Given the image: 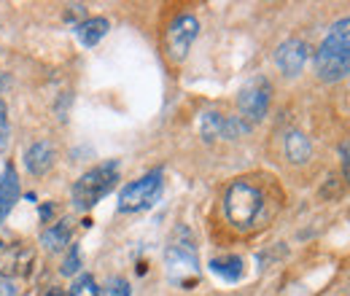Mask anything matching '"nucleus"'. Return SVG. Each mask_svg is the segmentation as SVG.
Instances as JSON below:
<instances>
[{
  "mask_svg": "<svg viewBox=\"0 0 350 296\" xmlns=\"http://www.w3.org/2000/svg\"><path fill=\"white\" fill-rule=\"evenodd\" d=\"M165 264H167V275L170 280L189 288L197 283L200 278V258H197V248H194V240L189 234L186 226H178L165 251Z\"/></svg>",
  "mask_w": 350,
  "mask_h": 296,
  "instance_id": "f257e3e1",
  "label": "nucleus"
},
{
  "mask_svg": "<svg viewBox=\"0 0 350 296\" xmlns=\"http://www.w3.org/2000/svg\"><path fill=\"white\" fill-rule=\"evenodd\" d=\"M264 208V194L259 186L248 183V180H234L226 194H224V213L226 221L237 229H248L254 226V221L259 218Z\"/></svg>",
  "mask_w": 350,
  "mask_h": 296,
  "instance_id": "f03ea898",
  "label": "nucleus"
},
{
  "mask_svg": "<svg viewBox=\"0 0 350 296\" xmlns=\"http://www.w3.org/2000/svg\"><path fill=\"white\" fill-rule=\"evenodd\" d=\"M116 183H119V162H113V159L87 170L73 186V205L79 211L94 208L103 197H108L116 189Z\"/></svg>",
  "mask_w": 350,
  "mask_h": 296,
  "instance_id": "7ed1b4c3",
  "label": "nucleus"
},
{
  "mask_svg": "<svg viewBox=\"0 0 350 296\" xmlns=\"http://www.w3.org/2000/svg\"><path fill=\"white\" fill-rule=\"evenodd\" d=\"M36 269V251L27 245H0V286L5 296H19Z\"/></svg>",
  "mask_w": 350,
  "mask_h": 296,
  "instance_id": "20e7f679",
  "label": "nucleus"
},
{
  "mask_svg": "<svg viewBox=\"0 0 350 296\" xmlns=\"http://www.w3.org/2000/svg\"><path fill=\"white\" fill-rule=\"evenodd\" d=\"M162 194V170H151L148 175L127 183L119 194V211L122 213H140L148 211Z\"/></svg>",
  "mask_w": 350,
  "mask_h": 296,
  "instance_id": "39448f33",
  "label": "nucleus"
},
{
  "mask_svg": "<svg viewBox=\"0 0 350 296\" xmlns=\"http://www.w3.org/2000/svg\"><path fill=\"white\" fill-rule=\"evenodd\" d=\"M197 36H200V22H197V16H191V14L175 16L173 22H170V27H167V33H165L167 57H170L173 62H183L186 54H189V49H191V43L197 41Z\"/></svg>",
  "mask_w": 350,
  "mask_h": 296,
  "instance_id": "423d86ee",
  "label": "nucleus"
},
{
  "mask_svg": "<svg viewBox=\"0 0 350 296\" xmlns=\"http://www.w3.org/2000/svg\"><path fill=\"white\" fill-rule=\"evenodd\" d=\"M269 94L272 89L267 84V79H254L240 89L237 94V108L245 116V122H262L269 108Z\"/></svg>",
  "mask_w": 350,
  "mask_h": 296,
  "instance_id": "0eeeda50",
  "label": "nucleus"
},
{
  "mask_svg": "<svg viewBox=\"0 0 350 296\" xmlns=\"http://www.w3.org/2000/svg\"><path fill=\"white\" fill-rule=\"evenodd\" d=\"M307 57H310V49H307V43L299 41V38H288V41H283L280 46H278V51H275V62H278L280 73L288 76V79H294V76L302 73Z\"/></svg>",
  "mask_w": 350,
  "mask_h": 296,
  "instance_id": "6e6552de",
  "label": "nucleus"
},
{
  "mask_svg": "<svg viewBox=\"0 0 350 296\" xmlns=\"http://www.w3.org/2000/svg\"><path fill=\"white\" fill-rule=\"evenodd\" d=\"M315 73L321 81H340L350 76V57L315 51Z\"/></svg>",
  "mask_w": 350,
  "mask_h": 296,
  "instance_id": "1a4fd4ad",
  "label": "nucleus"
},
{
  "mask_svg": "<svg viewBox=\"0 0 350 296\" xmlns=\"http://www.w3.org/2000/svg\"><path fill=\"white\" fill-rule=\"evenodd\" d=\"M318 51H323V54L350 57V16H345V19H340V22H334V25H332L329 36L323 38V43H321V49H318Z\"/></svg>",
  "mask_w": 350,
  "mask_h": 296,
  "instance_id": "9d476101",
  "label": "nucleus"
},
{
  "mask_svg": "<svg viewBox=\"0 0 350 296\" xmlns=\"http://www.w3.org/2000/svg\"><path fill=\"white\" fill-rule=\"evenodd\" d=\"M16 200H19V178H16V170L8 165L0 172V224L8 218Z\"/></svg>",
  "mask_w": 350,
  "mask_h": 296,
  "instance_id": "9b49d317",
  "label": "nucleus"
},
{
  "mask_svg": "<svg viewBox=\"0 0 350 296\" xmlns=\"http://www.w3.org/2000/svg\"><path fill=\"white\" fill-rule=\"evenodd\" d=\"M51 165H54V148H51L49 140H38V143H33V146L27 148V154H25V167H27L30 175H44V172H49Z\"/></svg>",
  "mask_w": 350,
  "mask_h": 296,
  "instance_id": "f8f14e48",
  "label": "nucleus"
},
{
  "mask_svg": "<svg viewBox=\"0 0 350 296\" xmlns=\"http://www.w3.org/2000/svg\"><path fill=\"white\" fill-rule=\"evenodd\" d=\"M108 30H111L108 19H103V16H92V19H84V22L76 27V38L81 41V46L92 49V46H97V43L108 36Z\"/></svg>",
  "mask_w": 350,
  "mask_h": 296,
  "instance_id": "ddd939ff",
  "label": "nucleus"
},
{
  "mask_svg": "<svg viewBox=\"0 0 350 296\" xmlns=\"http://www.w3.org/2000/svg\"><path fill=\"white\" fill-rule=\"evenodd\" d=\"M70 234H73V221L70 218H62L59 224L49 226L44 234H41V243H44L46 251H62L65 245H70Z\"/></svg>",
  "mask_w": 350,
  "mask_h": 296,
  "instance_id": "4468645a",
  "label": "nucleus"
},
{
  "mask_svg": "<svg viewBox=\"0 0 350 296\" xmlns=\"http://www.w3.org/2000/svg\"><path fill=\"white\" fill-rule=\"evenodd\" d=\"M211 272L219 275L221 280H226V283H234V280L243 278L245 261L240 256H219V258H211Z\"/></svg>",
  "mask_w": 350,
  "mask_h": 296,
  "instance_id": "2eb2a0df",
  "label": "nucleus"
},
{
  "mask_svg": "<svg viewBox=\"0 0 350 296\" xmlns=\"http://www.w3.org/2000/svg\"><path fill=\"white\" fill-rule=\"evenodd\" d=\"M312 154V146L299 129H291L286 135V159L294 162V165H305Z\"/></svg>",
  "mask_w": 350,
  "mask_h": 296,
  "instance_id": "dca6fc26",
  "label": "nucleus"
},
{
  "mask_svg": "<svg viewBox=\"0 0 350 296\" xmlns=\"http://www.w3.org/2000/svg\"><path fill=\"white\" fill-rule=\"evenodd\" d=\"M221 132H224V116L216 113V111L202 113V119H200V135L211 143V140H219Z\"/></svg>",
  "mask_w": 350,
  "mask_h": 296,
  "instance_id": "f3484780",
  "label": "nucleus"
},
{
  "mask_svg": "<svg viewBox=\"0 0 350 296\" xmlns=\"http://www.w3.org/2000/svg\"><path fill=\"white\" fill-rule=\"evenodd\" d=\"M248 129H251V124L245 119H240V116H224V132H221V137L224 140H234V137L245 135Z\"/></svg>",
  "mask_w": 350,
  "mask_h": 296,
  "instance_id": "a211bd4d",
  "label": "nucleus"
},
{
  "mask_svg": "<svg viewBox=\"0 0 350 296\" xmlns=\"http://www.w3.org/2000/svg\"><path fill=\"white\" fill-rule=\"evenodd\" d=\"M132 288L124 278H111L105 280L100 288H97V296H130Z\"/></svg>",
  "mask_w": 350,
  "mask_h": 296,
  "instance_id": "6ab92c4d",
  "label": "nucleus"
},
{
  "mask_svg": "<svg viewBox=\"0 0 350 296\" xmlns=\"http://www.w3.org/2000/svg\"><path fill=\"white\" fill-rule=\"evenodd\" d=\"M68 296H97V283L92 275H81L76 278V283L70 286V294Z\"/></svg>",
  "mask_w": 350,
  "mask_h": 296,
  "instance_id": "aec40b11",
  "label": "nucleus"
},
{
  "mask_svg": "<svg viewBox=\"0 0 350 296\" xmlns=\"http://www.w3.org/2000/svg\"><path fill=\"white\" fill-rule=\"evenodd\" d=\"M79 269H81V251H79V245H73V248L68 251V256H65L59 272H62L65 278H70V275H76Z\"/></svg>",
  "mask_w": 350,
  "mask_h": 296,
  "instance_id": "412c9836",
  "label": "nucleus"
},
{
  "mask_svg": "<svg viewBox=\"0 0 350 296\" xmlns=\"http://www.w3.org/2000/svg\"><path fill=\"white\" fill-rule=\"evenodd\" d=\"M8 143H11V127H8V108H5V103L0 100V154L8 148Z\"/></svg>",
  "mask_w": 350,
  "mask_h": 296,
  "instance_id": "4be33fe9",
  "label": "nucleus"
},
{
  "mask_svg": "<svg viewBox=\"0 0 350 296\" xmlns=\"http://www.w3.org/2000/svg\"><path fill=\"white\" fill-rule=\"evenodd\" d=\"M340 157H342V172H345V178H348L350 183V140H345L340 146Z\"/></svg>",
  "mask_w": 350,
  "mask_h": 296,
  "instance_id": "5701e85b",
  "label": "nucleus"
},
{
  "mask_svg": "<svg viewBox=\"0 0 350 296\" xmlns=\"http://www.w3.org/2000/svg\"><path fill=\"white\" fill-rule=\"evenodd\" d=\"M8 84H11V81H8V76H5V73H0V92H3Z\"/></svg>",
  "mask_w": 350,
  "mask_h": 296,
  "instance_id": "b1692460",
  "label": "nucleus"
},
{
  "mask_svg": "<svg viewBox=\"0 0 350 296\" xmlns=\"http://www.w3.org/2000/svg\"><path fill=\"white\" fill-rule=\"evenodd\" d=\"M44 296H65V294H62V291H59V288H49V291H46Z\"/></svg>",
  "mask_w": 350,
  "mask_h": 296,
  "instance_id": "393cba45",
  "label": "nucleus"
}]
</instances>
